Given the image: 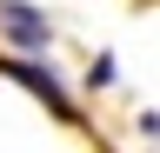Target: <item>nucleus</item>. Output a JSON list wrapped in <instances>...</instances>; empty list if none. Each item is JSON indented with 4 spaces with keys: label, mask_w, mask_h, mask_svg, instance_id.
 <instances>
[{
    "label": "nucleus",
    "mask_w": 160,
    "mask_h": 153,
    "mask_svg": "<svg viewBox=\"0 0 160 153\" xmlns=\"http://www.w3.org/2000/svg\"><path fill=\"white\" fill-rule=\"evenodd\" d=\"M0 33H7L13 47H27V53H40V47L53 40V27L40 20V13L27 7V0H0Z\"/></svg>",
    "instance_id": "1"
},
{
    "label": "nucleus",
    "mask_w": 160,
    "mask_h": 153,
    "mask_svg": "<svg viewBox=\"0 0 160 153\" xmlns=\"http://www.w3.org/2000/svg\"><path fill=\"white\" fill-rule=\"evenodd\" d=\"M7 73H13V80H20V87H33V93H40V100H47V107L60 113V120H67V93H60V80H53V73H47V67H40V60H7Z\"/></svg>",
    "instance_id": "2"
}]
</instances>
